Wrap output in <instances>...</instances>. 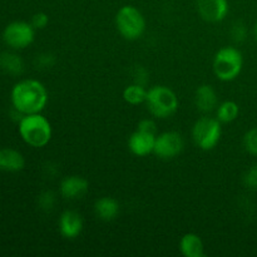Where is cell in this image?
I'll list each match as a JSON object with an SVG mask.
<instances>
[{
    "instance_id": "6da1fadb",
    "label": "cell",
    "mask_w": 257,
    "mask_h": 257,
    "mask_svg": "<svg viewBox=\"0 0 257 257\" xmlns=\"http://www.w3.org/2000/svg\"><path fill=\"white\" fill-rule=\"evenodd\" d=\"M13 108L23 114L40 113L48 102V93L43 83L35 79L18 82L12 89Z\"/></svg>"
},
{
    "instance_id": "7a4b0ae2",
    "label": "cell",
    "mask_w": 257,
    "mask_h": 257,
    "mask_svg": "<svg viewBox=\"0 0 257 257\" xmlns=\"http://www.w3.org/2000/svg\"><path fill=\"white\" fill-rule=\"evenodd\" d=\"M19 135L27 145L42 148L47 146L52 138V125L40 113L25 114L19 122Z\"/></svg>"
},
{
    "instance_id": "3957f363",
    "label": "cell",
    "mask_w": 257,
    "mask_h": 257,
    "mask_svg": "<svg viewBox=\"0 0 257 257\" xmlns=\"http://www.w3.org/2000/svg\"><path fill=\"white\" fill-rule=\"evenodd\" d=\"M146 104L151 114L160 119H166L177 112L178 98L171 88L156 85L147 90Z\"/></svg>"
},
{
    "instance_id": "277c9868",
    "label": "cell",
    "mask_w": 257,
    "mask_h": 257,
    "mask_svg": "<svg viewBox=\"0 0 257 257\" xmlns=\"http://www.w3.org/2000/svg\"><path fill=\"white\" fill-rule=\"evenodd\" d=\"M243 67L242 53L233 47L218 50L213 59V73L222 82H230L240 75Z\"/></svg>"
},
{
    "instance_id": "5b68a950",
    "label": "cell",
    "mask_w": 257,
    "mask_h": 257,
    "mask_svg": "<svg viewBox=\"0 0 257 257\" xmlns=\"http://www.w3.org/2000/svg\"><path fill=\"white\" fill-rule=\"evenodd\" d=\"M115 27L124 39L137 40L146 30V20L142 13L132 5H124L115 15Z\"/></svg>"
},
{
    "instance_id": "8992f818",
    "label": "cell",
    "mask_w": 257,
    "mask_h": 257,
    "mask_svg": "<svg viewBox=\"0 0 257 257\" xmlns=\"http://www.w3.org/2000/svg\"><path fill=\"white\" fill-rule=\"evenodd\" d=\"M222 128L217 118L202 117L196 120L192 128V138L196 146L203 151H211L220 142Z\"/></svg>"
},
{
    "instance_id": "52a82bcc",
    "label": "cell",
    "mask_w": 257,
    "mask_h": 257,
    "mask_svg": "<svg viewBox=\"0 0 257 257\" xmlns=\"http://www.w3.org/2000/svg\"><path fill=\"white\" fill-rule=\"evenodd\" d=\"M35 38V29L30 23L12 22L3 30V40L12 49L19 50L29 47Z\"/></svg>"
},
{
    "instance_id": "ba28073f",
    "label": "cell",
    "mask_w": 257,
    "mask_h": 257,
    "mask_svg": "<svg viewBox=\"0 0 257 257\" xmlns=\"http://www.w3.org/2000/svg\"><path fill=\"white\" fill-rule=\"evenodd\" d=\"M185 147L182 136L178 132H163L156 137L155 150L153 153L161 160H171L175 158L182 152Z\"/></svg>"
},
{
    "instance_id": "9c48e42d",
    "label": "cell",
    "mask_w": 257,
    "mask_h": 257,
    "mask_svg": "<svg viewBox=\"0 0 257 257\" xmlns=\"http://www.w3.org/2000/svg\"><path fill=\"white\" fill-rule=\"evenodd\" d=\"M196 5L201 18L210 23L222 22L230 10L227 0H196Z\"/></svg>"
},
{
    "instance_id": "30bf717a",
    "label": "cell",
    "mask_w": 257,
    "mask_h": 257,
    "mask_svg": "<svg viewBox=\"0 0 257 257\" xmlns=\"http://www.w3.org/2000/svg\"><path fill=\"white\" fill-rule=\"evenodd\" d=\"M83 231V218L75 211H64L59 217V232L68 240L77 238Z\"/></svg>"
},
{
    "instance_id": "8fae6325",
    "label": "cell",
    "mask_w": 257,
    "mask_h": 257,
    "mask_svg": "<svg viewBox=\"0 0 257 257\" xmlns=\"http://www.w3.org/2000/svg\"><path fill=\"white\" fill-rule=\"evenodd\" d=\"M156 137H157L156 135L137 130L131 135L130 140H128V147L133 155L138 156V157H145L155 150Z\"/></svg>"
},
{
    "instance_id": "7c38bea8",
    "label": "cell",
    "mask_w": 257,
    "mask_h": 257,
    "mask_svg": "<svg viewBox=\"0 0 257 257\" xmlns=\"http://www.w3.org/2000/svg\"><path fill=\"white\" fill-rule=\"evenodd\" d=\"M88 191L89 182L80 176H69L60 183V193L67 200H79Z\"/></svg>"
},
{
    "instance_id": "4fadbf2b",
    "label": "cell",
    "mask_w": 257,
    "mask_h": 257,
    "mask_svg": "<svg viewBox=\"0 0 257 257\" xmlns=\"http://www.w3.org/2000/svg\"><path fill=\"white\" fill-rule=\"evenodd\" d=\"M217 94L210 84H202L196 89L195 104L200 112H212L217 107Z\"/></svg>"
},
{
    "instance_id": "5bb4252c",
    "label": "cell",
    "mask_w": 257,
    "mask_h": 257,
    "mask_svg": "<svg viewBox=\"0 0 257 257\" xmlns=\"http://www.w3.org/2000/svg\"><path fill=\"white\" fill-rule=\"evenodd\" d=\"M25 167V158L14 148L0 150V170L5 172H20Z\"/></svg>"
},
{
    "instance_id": "9a60e30c",
    "label": "cell",
    "mask_w": 257,
    "mask_h": 257,
    "mask_svg": "<svg viewBox=\"0 0 257 257\" xmlns=\"http://www.w3.org/2000/svg\"><path fill=\"white\" fill-rule=\"evenodd\" d=\"M180 250L186 257H203L205 246L197 233H186L180 241Z\"/></svg>"
},
{
    "instance_id": "2e32d148",
    "label": "cell",
    "mask_w": 257,
    "mask_h": 257,
    "mask_svg": "<svg viewBox=\"0 0 257 257\" xmlns=\"http://www.w3.org/2000/svg\"><path fill=\"white\" fill-rule=\"evenodd\" d=\"M94 212L99 220L109 222L117 218L119 213V203L112 197H102L94 203Z\"/></svg>"
},
{
    "instance_id": "e0dca14e",
    "label": "cell",
    "mask_w": 257,
    "mask_h": 257,
    "mask_svg": "<svg viewBox=\"0 0 257 257\" xmlns=\"http://www.w3.org/2000/svg\"><path fill=\"white\" fill-rule=\"evenodd\" d=\"M25 69L22 57L13 52L0 53V70L9 75H20Z\"/></svg>"
},
{
    "instance_id": "ac0fdd59",
    "label": "cell",
    "mask_w": 257,
    "mask_h": 257,
    "mask_svg": "<svg viewBox=\"0 0 257 257\" xmlns=\"http://www.w3.org/2000/svg\"><path fill=\"white\" fill-rule=\"evenodd\" d=\"M146 98H147V90L145 89L143 85L137 84V83H133V84L128 85L123 90V99L128 104L138 105L141 103H145Z\"/></svg>"
},
{
    "instance_id": "d6986e66",
    "label": "cell",
    "mask_w": 257,
    "mask_h": 257,
    "mask_svg": "<svg viewBox=\"0 0 257 257\" xmlns=\"http://www.w3.org/2000/svg\"><path fill=\"white\" fill-rule=\"evenodd\" d=\"M240 114V107L233 100H226L217 108V119L221 123H231L237 119Z\"/></svg>"
},
{
    "instance_id": "ffe728a7",
    "label": "cell",
    "mask_w": 257,
    "mask_h": 257,
    "mask_svg": "<svg viewBox=\"0 0 257 257\" xmlns=\"http://www.w3.org/2000/svg\"><path fill=\"white\" fill-rule=\"evenodd\" d=\"M243 146L250 155L257 157V127L248 131L243 137Z\"/></svg>"
},
{
    "instance_id": "44dd1931",
    "label": "cell",
    "mask_w": 257,
    "mask_h": 257,
    "mask_svg": "<svg viewBox=\"0 0 257 257\" xmlns=\"http://www.w3.org/2000/svg\"><path fill=\"white\" fill-rule=\"evenodd\" d=\"M243 185L251 191H257V165L252 166L243 175Z\"/></svg>"
},
{
    "instance_id": "7402d4cb",
    "label": "cell",
    "mask_w": 257,
    "mask_h": 257,
    "mask_svg": "<svg viewBox=\"0 0 257 257\" xmlns=\"http://www.w3.org/2000/svg\"><path fill=\"white\" fill-rule=\"evenodd\" d=\"M30 24L34 27V29H44V28L49 24V15L44 12L35 13L32 17Z\"/></svg>"
},
{
    "instance_id": "603a6c76",
    "label": "cell",
    "mask_w": 257,
    "mask_h": 257,
    "mask_svg": "<svg viewBox=\"0 0 257 257\" xmlns=\"http://www.w3.org/2000/svg\"><path fill=\"white\" fill-rule=\"evenodd\" d=\"M231 34H232L233 40H236V42H243L246 39V37H247V28H246V25L243 23L237 22L233 24Z\"/></svg>"
},
{
    "instance_id": "cb8c5ba5",
    "label": "cell",
    "mask_w": 257,
    "mask_h": 257,
    "mask_svg": "<svg viewBox=\"0 0 257 257\" xmlns=\"http://www.w3.org/2000/svg\"><path fill=\"white\" fill-rule=\"evenodd\" d=\"M55 62L54 55H52L50 53H42V54L37 55V59H35V65L38 68H48L52 67Z\"/></svg>"
},
{
    "instance_id": "d4e9b609",
    "label": "cell",
    "mask_w": 257,
    "mask_h": 257,
    "mask_svg": "<svg viewBox=\"0 0 257 257\" xmlns=\"http://www.w3.org/2000/svg\"><path fill=\"white\" fill-rule=\"evenodd\" d=\"M39 206L40 208H43V210H50V208H53V206H54V202H55V198H54V195H53L52 192H43L42 195L39 196Z\"/></svg>"
},
{
    "instance_id": "484cf974",
    "label": "cell",
    "mask_w": 257,
    "mask_h": 257,
    "mask_svg": "<svg viewBox=\"0 0 257 257\" xmlns=\"http://www.w3.org/2000/svg\"><path fill=\"white\" fill-rule=\"evenodd\" d=\"M137 130L142 131V132H147V133H151V135L157 136V124H156L152 119L141 120L137 125Z\"/></svg>"
},
{
    "instance_id": "4316f807",
    "label": "cell",
    "mask_w": 257,
    "mask_h": 257,
    "mask_svg": "<svg viewBox=\"0 0 257 257\" xmlns=\"http://www.w3.org/2000/svg\"><path fill=\"white\" fill-rule=\"evenodd\" d=\"M135 77H136L135 83H137V84H141L145 87V84L147 83V80H148L147 70L143 69L142 67H138L137 70H136V73H135Z\"/></svg>"
},
{
    "instance_id": "83f0119b",
    "label": "cell",
    "mask_w": 257,
    "mask_h": 257,
    "mask_svg": "<svg viewBox=\"0 0 257 257\" xmlns=\"http://www.w3.org/2000/svg\"><path fill=\"white\" fill-rule=\"evenodd\" d=\"M253 33H255V38H256V40H257V20H256V23H255V27H253Z\"/></svg>"
}]
</instances>
